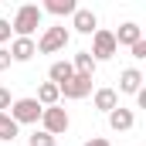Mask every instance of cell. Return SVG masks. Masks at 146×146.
Returning <instances> with one entry per match:
<instances>
[{
	"label": "cell",
	"mask_w": 146,
	"mask_h": 146,
	"mask_svg": "<svg viewBox=\"0 0 146 146\" xmlns=\"http://www.w3.org/2000/svg\"><path fill=\"white\" fill-rule=\"evenodd\" d=\"M7 51H10V61H31L37 54V48H34L31 37H14V44H10Z\"/></svg>",
	"instance_id": "cell-10"
},
{
	"label": "cell",
	"mask_w": 146,
	"mask_h": 146,
	"mask_svg": "<svg viewBox=\"0 0 146 146\" xmlns=\"http://www.w3.org/2000/svg\"><path fill=\"white\" fill-rule=\"evenodd\" d=\"M44 10L54 14V17H65V14H75V10H78V3H75V0H48Z\"/></svg>",
	"instance_id": "cell-16"
},
{
	"label": "cell",
	"mask_w": 146,
	"mask_h": 146,
	"mask_svg": "<svg viewBox=\"0 0 146 146\" xmlns=\"http://www.w3.org/2000/svg\"><path fill=\"white\" fill-rule=\"evenodd\" d=\"M109 126L115 129V133H129V129L136 126V115H133V109H122V106H115V109L109 112Z\"/></svg>",
	"instance_id": "cell-9"
},
{
	"label": "cell",
	"mask_w": 146,
	"mask_h": 146,
	"mask_svg": "<svg viewBox=\"0 0 146 146\" xmlns=\"http://www.w3.org/2000/svg\"><path fill=\"white\" fill-rule=\"evenodd\" d=\"M136 106H139V109H146V88H139V92H136Z\"/></svg>",
	"instance_id": "cell-23"
},
{
	"label": "cell",
	"mask_w": 146,
	"mask_h": 146,
	"mask_svg": "<svg viewBox=\"0 0 146 146\" xmlns=\"http://www.w3.org/2000/svg\"><path fill=\"white\" fill-rule=\"evenodd\" d=\"M115 51H119V44H115L112 31H102V27H99V31L92 34V51H88V54L95 58V65H99V61H109Z\"/></svg>",
	"instance_id": "cell-4"
},
{
	"label": "cell",
	"mask_w": 146,
	"mask_h": 146,
	"mask_svg": "<svg viewBox=\"0 0 146 146\" xmlns=\"http://www.w3.org/2000/svg\"><path fill=\"white\" fill-rule=\"evenodd\" d=\"M58 92H61L65 99H85V95H92V78H85V75H72L65 85H58Z\"/></svg>",
	"instance_id": "cell-6"
},
{
	"label": "cell",
	"mask_w": 146,
	"mask_h": 146,
	"mask_svg": "<svg viewBox=\"0 0 146 146\" xmlns=\"http://www.w3.org/2000/svg\"><path fill=\"white\" fill-rule=\"evenodd\" d=\"M85 146H112V143H109V139H102V136H95V139H88Z\"/></svg>",
	"instance_id": "cell-24"
},
{
	"label": "cell",
	"mask_w": 146,
	"mask_h": 146,
	"mask_svg": "<svg viewBox=\"0 0 146 146\" xmlns=\"http://www.w3.org/2000/svg\"><path fill=\"white\" fill-rule=\"evenodd\" d=\"M115 44H126V48H133L136 41H143V31H139V24H133V21H126L119 31H115Z\"/></svg>",
	"instance_id": "cell-11"
},
{
	"label": "cell",
	"mask_w": 146,
	"mask_h": 146,
	"mask_svg": "<svg viewBox=\"0 0 146 146\" xmlns=\"http://www.w3.org/2000/svg\"><path fill=\"white\" fill-rule=\"evenodd\" d=\"M68 37H72L68 27H48L34 48L41 51V54H54V51H65V48H68Z\"/></svg>",
	"instance_id": "cell-3"
},
{
	"label": "cell",
	"mask_w": 146,
	"mask_h": 146,
	"mask_svg": "<svg viewBox=\"0 0 146 146\" xmlns=\"http://www.w3.org/2000/svg\"><path fill=\"white\" fill-rule=\"evenodd\" d=\"M14 106V99H10V88H0V112H7Z\"/></svg>",
	"instance_id": "cell-19"
},
{
	"label": "cell",
	"mask_w": 146,
	"mask_h": 146,
	"mask_svg": "<svg viewBox=\"0 0 146 146\" xmlns=\"http://www.w3.org/2000/svg\"><path fill=\"white\" fill-rule=\"evenodd\" d=\"M72 68H75V75L92 78V75H95V58H92L88 51H78V54H75V61H72Z\"/></svg>",
	"instance_id": "cell-14"
},
{
	"label": "cell",
	"mask_w": 146,
	"mask_h": 146,
	"mask_svg": "<svg viewBox=\"0 0 146 146\" xmlns=\"http://www.w3.org/2000/svg\"><path fill=\"white\" fill-rule=\"evenodd\" d=\"M41 106H37L34 99H14V106H10V119L17 122V126H24V122H41Z\"/></svg>",
	"instance_id": "cell-5"
},
{
	"label": "cell",
	"mask_w": 146,
	"mask_h": 146,
	"mask_svg": "<svg viewBox=\"0 0 146 146\" xmlns=\"http://www.w3.org/2000/svg\"><path fill=\"white\" fill-rule=\"evenodd\" d=\"M129 51H133V58H136V61H143V58H146V41H136Z\"/></svg>",
	"instance_id": "cell-20"
},
{
	"label": "cell",
	"mask_w": 146,
	"mask_h": 146,
	"mask_svg": "<svg viewBox=\"0 0 146 146\" xmlns=\"http://www.w3.org/2000/svg\"><path fill=\"white\" fill-rule=\"evenodd\" d=\"M72 27L78 31V34H95V31H99V17H95L88 7H78V10L72 14Z\"/></svg>",
	"instance_id": "cell-7"
},
{
	"label": "cell",
	"mask_w": 146,
	"mask_h": 146,
	"mask_svg": "<svg viewBox=\"0 0 146 146\" xmlns=\"http://www.w3.org/2000/svg\"><path fill=\"white\" fill-rule=\"evenodd\" d=\"M37 27H41V7H37V3H24V7H17L10 31H14L17 37H31Z\"/></svg>",
	"instance_id": "cell-1"
},
{
	"label": "cell",
	"mask_w": 146,
	"mask_h": 146,
	"mask_svg": "<svg viewBox=\"0 0 146 146\" xmlns=\"http://www.w3.org/2000/svg\"><path fill=\"white\" fill-rule=\"evenodd\" d=\"M48 75H51V85H65L75 75V68H72V61H54V65L48 68Z\"/></svg>",
	"instance_id": "cell-15"
},
{
	"label": "cell",
	"mask_w": 146,
	"mask_h": 146,
	"mask_svg": "<svg viewBox=\"0 0 146 146\" xmlns=\"http://www.w3.org/2000/svg\"><path fill=\"white\" fill-rule=\"evenodd\" d=\"M7 68H10V51L0 48V72H7Z\"/></svg>",
	"instance_id": "cell-22"
},
{
	"label": "cell",
	"mask_w": 146,
	"mask_h": 146,
	"mask_svg": "<svg viewBox=\"0 0 146 146\" xmlns=\"http://www.w3.org/2000/svg\"><path fill=\"white\" fill-rule=\"evenodd\" d=\"M3 41H10V21L0 17V44H3Z\"/></svg>",
	"instance_id": "cell-21"
},
{
	"label": "cell",
	"mask_w": 146,
	"mask_h": 146,
	"mask_svg": "<svg viewBox=\"0 0 146 146\" xmlns=\"http://www.w3.org/2000/svg\"><path fill=\"white\" fill-rule=\"evenodd\" d=\"M119 106V92L115 88H95V109L99 112H112Z\"/></svg>",
	"instance_id": "cell-13"
},
{
	"label": "cell",
	"mask_w": 146,
	"mask_h": 146,
	"mask_svg": "<svg viewBox=\"0 0 146 146\" xmlns=\"http://www.w3.org/2000/svg\"><path fill=\"white\" fill-rule=\"evenodd\" d=\"M68 126H72V119H68V112L61 106H51V109L41 112V129L48 136H61V133H68Z\"/></svg>",
	"instance_id": "cell-2"
},
{
	"label": "cell",
	"mask_w": 146,
	"mask_h": 146,
	"mask_svg": "<svg viewBox=\"0 0 146 146\" xmlns=\"http://www.w3.org/2000/svg\"><path fill=\"white\" fill-rule=\"evenodd\" d=\"M54 143H58V139H54V136H48L44 129H41V133H34V136L27 139V146H54Z\"/></svg>",
	"instance_id": "cell-18"
},
{
	"label": "cell",
	"mask_w": 146,
	"mask_h": 146,
	"mask_svg": "<svg viewBox=\"0 0 146 146\" xmlns=\"http://www.w3.org/2000/svg\"><path fill=\"white\" fill-rule=\"evenodd\" d=\"M58 99H61V92H58V85H51V82H44L41 88H37L34 102L41 106V109H51V106H58Z\"/></svg>",
	"instance_id": "cell-12"
},
{
	"label": "cell",
	"mask_w": 146,
	"mask_h": 146,
	"mask_svg": "<svg viewBox=\"0 0 146 146\" xmlns=\"http://www.w3.org/2000/svg\"><path fill=\"white\" fill-rule=\"evenodd\" d=\"M17 133H21V126H17V122L7 115V112H0V143H10Z\"/></svg>",
	"instance_id": "cell-17"
},
{
	"label": "cell",
	"mask_w": 146,
	"mask_h": 146,
	"mask_svg": "<svg viewBox=\"0 0 146 146\" xmlns=\"http://www.w3.org/2000/svg\"><path fill=\"white\" fill-rule=\"evenodd\" d=\"M139 88H143V72H139V68H122V72H119V92L136 95Z\"/></svg>",
	"instance_id": "cell-8"
}]
</instances>
